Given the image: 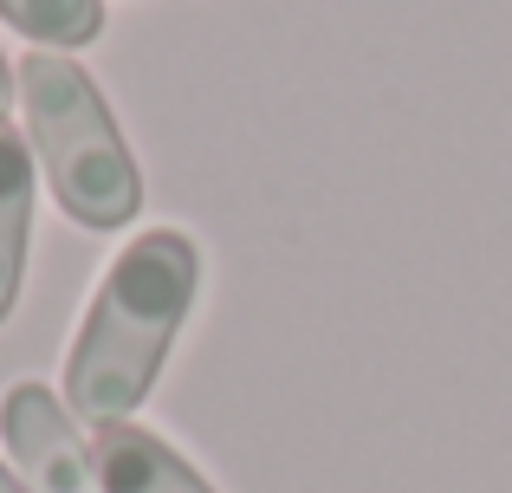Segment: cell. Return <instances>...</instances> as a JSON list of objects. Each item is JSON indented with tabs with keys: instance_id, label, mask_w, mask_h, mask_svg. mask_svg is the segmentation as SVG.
Segmentation results:
<instances>
[{
	"instance_id": "obj_6",
	"label": "cell",
	"mask_w": 512,
	"mask_h": 493,
	"mask_svg": "<svg viewBox=\"0 0 512 493\" xmlns=\"http://www.w3.org/2000/svg\"><path fill=\"white\" fill-rule=\"evenodd\" d=\"M0 20L39 39V52H78L104 33V0H0Z\"/></svg>"
},
{
	"instance_id": "obj_7",
	"label": "cell",
	"mask_w": 512,
	"mask_h": 493,
	"mask_svg": "<svg viewBox=\"0 0 512 493\" xmlns=\"http://www.w3.org/2000/svg\"><path fill=\"white\" fill-rule=\"evenodd\" d=\"M13 91H20V78H13L7 59H0V124H7V98H13Z\"/></svg>"
},
{
	"instance_id": "obj_8",
	"label": "cell",
	"mask_w": 512,
	"mask_h": 493,
	"mask_svg": "<svg viewBox=\"0 0 512 493\" xmlns=\"http://www.w3.org/2000/svg\"><path fill=\"white\" fill-rule=\"evenodd\" d=\"M0 493H33V487H26V481H20V474H13V468H7V461H0Z\"/></svg>"
},
{
	"instance_id": "obj_3",
	"label": "cell",
	"mask_w": 512,
	"mask_h": 493,
	"mask_svg": "<svg viewBox=\"0 0 512 493\" xmlns=\"http://www.w3.org/2000/svg\"><path fill=\"white\" fill-rule=\"evenodd\" d=\"M0 435H7L13 474H26L33 493H104L98 455L78 435V416L46 383H13L0 396Z\"/></svg>"
},
{
	"instance_id": "obj_2",
	"label": "cell",
	"mask_w": 512,
	"mask_h": 493,
	"mask_svg": "<svg viewBox=\"0 0 512 493\" xmlns=\"http://www.w3.org/2000/svg\"><path fill=\"white\" fill-rule=\"evenodd\" d=\"M13 78L26 111V150L59 208L91 234L130 228L143 215V176L91 72L65 52H26Z\"/></svg>"
},
{
	"instance_id": "obj_1",
	"label": "cell",
	"mask_w": 512,
	"mask_h": 493,
	"mask_svg": "<svg viewBox=\"0 0 512 493\" xmlns=\"http://www.w3.org/2000/svg\"><path fill=\"white\" fill-rule=\"evenodd\" d=\"M201 286V247L182 228H143L98 279L78 338L65 351V409L91 429L130 422V409L156 390L169 344L182 331Z\"/></svg>"
},
{
	"instance_id": "obj_4",
	"label": "cell",
	"mask_w": 512,
	"mask_h": 493,
	"mask_svg": "<svg viewBox=\"0 0 512 493\" xmlns=\"http://www.w3.org/2000/svg\"><path fill=\"white\" fill-rule=\"evenodd\" d=\"M91 455H98V487L104 493H214L163 435L143 429V422H104V429H91Z\"/></svg>"
},
{
	"instance_id": "obj_5",
	"label": "cell",
	"mask_w": 512,
	"mask_h": 493,
	"mask_svg": "<svg viewBox=\"0 0 512 493\" xmlns=\"http://www.w3.org/2000/svg\"><path fill=\"white\" fill-rule=\"evenodd\" d=\"M33 150L13 124H0V325L20 305L26 241H33Z\"/></svg>"
}]
</instances>
